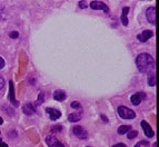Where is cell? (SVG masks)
Returning <instances> with one entry per match:
<instances>
[{
    "mask_svg": "<svg viewBox=\"0 0 159 147\" xmlns=\"http://www.w3.org/2000/svg\"><path fill=\"white\" fill-rule=\"evenodd\" d=\"M101 118H102V120H104L105 123H108V119H107V117L105 116V115H101Z\"/></svg>",
    "mask_w": 159,
    "mask_h": 147,
    "instance_id": "83f0119b",
    "label": "cell"
},
{
    "mask_svg": "<svg viewBox=\"0 0 159 147\" xmlns=\"http://www.w3.org/2000/svg\"><path fill=\"white\" fill-rule=\"evenodd\" d=\"M141 127L142 129H144V133H145V135L147 137H152L154 135H155V133H154V130H152V128L150 127V125H149L147 122H145V120H142L141 122Z\"/></svg>",
    "mask_w": 159,
    "mask_h": 147,
    "instance_id": "30bf717a",
    "label": "cell"
},
{
    "mask_svg": "<svg viewBox=\"0 0 159 147\" xmlns=\"http://www.w3.org/2000/svg\"><path fill=\"white\" fill-rule=\"evenodd\" d=\"M148 84L149 86H155L156 85V75L154 72H148Z\"/></svg>",
    "mask_w": 159,
    "mask_h": 147,
    "instance_id": "2e32d148",
    "label": "cell"
},
{
    "mask_svg": "<svg viewBox=\"0 0 159 147\" xmlns=\"http://www.w3.org/2000/svg\"><path fill=\"white\" fill-rule=\"evenodd\" d=\"M146 98V94L144 92H138V94H135V95H132L130 97V102H131L132 105H139V104L141 103V100H144Z\"/></svg>",
    "mask_w": 159,
    "mask_h": 147,
    "instance_id": "8992f818",
    "label": "cell"
},
{
    "mask_svg": "<svg viewBox=\"0 0 159 147\" xmlns=\"http://www.w3.org/2000/svg\"><path fill=\"white\" fill-rule=\"evenodd\" d=\"M9 97H10L11 104H12L15 107L19 106V103L16 100V97H15V89H14V82H12V80L9 82Z\"/></svg>",
    "mask_w": 159,
    "mask_h": 147,
    "instance_id": "ba28073f",
    "label": "cell"
},
{
    "mask_svg": "<svg viewBox=\"0 0 159 147\" xmlns=\"http://www.w3.org/2000/svg\"><path fill=\"white\" fill-rule=\"evenodd\" d=\"M112 147H126L124 143H119V144H116V145H112Z\"/></svg>",
    "mask_w": 159,
    "mask_h": 147,
    "instance_id": "484cf974",
    "label": "cell"
},
{
    "mask_svg": "<svg viewBox=\"0 0 159 147\" xmlns=\"http://www.w3.org/2000/svg\"><path fill=\"white\" fill-rule=\"evenodd\" d=\"M9 36H10V38H12V39H16V38L19 37V34H18L17 31H12V32L9 34Z\"/></svg>",
    "mask_w": 159,
    "mask_h": 147,
    "instance_id": "7402d4cb",
    "label": "cell"
},
{
    "mask_svg": "<svg viewBox=\"0 0 159 147\" xmlns=\"http://www.w3.org/2000/svg\"><path fill=\"white\" fill-rule=\"evenodd\" d=\"M135 147H140V143H139V144H136Z\"/></svg>",
    "mask_w": 159,
    "mask_h": 147,
    "instance_id": "4dcf8cb0",
    "label": "cell"
},
{
    "mask_svg": "<svg viewBox=\"0 0 159 147\" xmlns=\"http://www.w3.org/2000/svg\"><path fill=\"white\" fill-rule=\"evenodd\" d=\"M152 36H154V32H152L151 30H145V31H142L140 35H138L137 38H138L139 41H141V42H146V41L148 40L149 38H151Z\"/></svg>",
    "mask_w": 159,
    "mask_h": 147,
    "instance_id": "8fae6325",
    "label": "cell"
},
{
    "mask_svg": "<svg viewBox=\"0 0 159 147\" xmlns=\"http://www.w3.org/2000/svg\"><path fill=\"white\" fill-rule=\"evenodd\" d=\"M73 132L75 134V136H77L80 139H86L88 137V133L81 126H75L73 128Z\"/></svg>",
    "mask_w": 159,
    "mask_h": 147,
    "instance_id": "5b68a950",
    "label": "cell"
},
{
    "mask_svg": "<svg viewBox=\"0 0 159 147\" xmlns=\"http://www.w3.org/2000/svg\"><path fill=\"white\" fill-rule=\"evenodd\" d=\"M61 129H62V127L60 126V125H57V126H52V130H54V132H56V130H57V132H60Z\"/></svg>",
    "mask_w": 159,
    "mask_h": 147,
    "instance_id": "cb8c5ba5",
    "label": "cell"
},
{
    "mask_svg": "<svg viewBox=\"0 0 159 147\" xmlns=\"http://www.w3.org/2000/svg\"><path fill=\"white\" fill-rule=\"evenodd\" d=\"M81 117H83V109H80L79 113L70 114L69 116H68V119H69V122H71V123H75V122H79V120L81 119Z\"/></svg>",
    "mask_w": 159,
    "mask_h": 147,
    "instance_id": "5bb4252c",
    "label": "cell"
},
{
    "mask_svg": "<svg viewBox=\"0 0 159 147\" xmlns=\"http://www.w3.org/2000/svg\"><path fill=\"white\" fill-rule=\"evenodd\" d=\"M70 106L73 107V108H77V109H81V106H80L79 103H77V102H73Z\"/></svg>",
    "mask_w": 159,
    "mask_h": 147,
    "instance_id": "44dd1931",
    "label": "cell"
},
{
    "mask_svg": "<svg viewBox=\"0 0 159 147\" xmlns=\"http://www.w3.org/2000/svg\"><path fill=\"white\" fill-rule=\"evenodd\" d=\"M5 87V79L2 76H0V90Z\"/></svg>",
    "mask_w": 159,
    "mask_h": 147,
    "instance_id": "603a6c76",
    "label": "cell"
},
{
    "mask_svg": "<svg viewBox=\"0 0 159 147\" xmlns=\"http://www.w3.org/2000/svg\"><path fill=\"white\" fill-rule=\"evenodd\" d=\"M136 136H138V132L137 130H131V132H128V138L129 139H132V138H135Z\"/></svg>",
    "mask_w": 159,
    "mask_h": 147,
    "instance_id": "d6986e66",
    "label": "cell"
},
{
    "mask_svg": "<svg viewBox=\"0 0 159 147\" xmlns=\"http://www.w3.org/2000/svg\"><path fill=\"white\" fill-rule=\"evenodd\" d=\"M0 143H1V139H0Z\"/></svg>",
    "mask_w": 159,
    "mask_h": 147,
    "instance_id": "1f68e13d",
    "label": "cell"
},
{
    "mask_svg": "<svg viewBox=\"0 0 159 147\" xmlns=\"http://www.w3.org/2000/svg\"><path fill=\"white\" fill-rule=\"evenodd\" d=\"M2 108H5V109H2V110H5V112H7L8 114H9V116H14L15 115V113H12V112H10V107L9 106H7V105H4V107Z\"/></svg>",
    "mask_w": 159,
    "mask_h": 147,
    "instance_id": "ffe728a7",
    "label": "cell"
},
{
    "mask_svg": "<svg viewBox=\"0 0 159 147\" xmlns=\"http://www.w3.org/2000/svg\"><path fill=\"white\" fill-rule=\"evenodd\" d=\"M44 92H40L38 96V99H37V102H36V105L37 106H39V105H41L42 103H44Z\"/></svg>",
    "mask_w": 159,
    "mask_h": 147,
    "instance_id": "ac0fdd59",
    "label": "cell"
},
{
    "mask_svg": "<svg viewBox=\"0 0 159 147\" xmlns=\"http://www.w3.org/2000/svg\"><path fill=\"white\" fill-rule=\"evenodd\" d=\"M79 7L80 8H87V2L86 1H79Z\"/></svg>",
    "mask_w": 159,
    "mask_h": 147,
    "instance_id": "d4e9b609",
    "label": "cell"
},
{
    "mask_svg": "<svg viewBox=\"0 0 159 147\" xmlns=\"http://www.w3.org/2000/svg\"><path fill=\"white\" fill-rule=\"evenodd\" d=\"M54 99L57 102H63L66 99V92L63 90H56L54 92Z\"/></svg>",
    "mask_w": 159,
    "mask_h": 147,
    "instance_id": "4fadbf2b",
    "label": "cell"
},
{
    "mask_svg": "<svg viewBox=\"0 0 159 147\" xmlns=\"http://www.w3.org/2000/svg\"><path fill=\"white\" fill-rule=\"evenodd\" d=\"M130 128H131V126H128V125H122V126H120L119 128H118L117 132H118L119 135H124V134L130 132Z\"/></svg>",
    "mask_w": 159,
    "mask_h": 147,
    "instance_id": "e0dca14e",
    "label": "cell"
},
{
    "mask_svg": "<svg viewBox=\"0 0 159 147\" xmlns=\"http://www.w3.org/2000/svg\"><path fill=\"white\" fill-rule=\"evenodd\" d=\"M46 112H47V114L49 115V118L51 120L58 119L61 116V113L58 109H55V108H46Z\"/></svg>",
    "mask_w": 159,
    "mask_h": 147,
    "instance_id": "9c48e42d",
    "label": "cell"
},
{
    "mask_svg": "<svg viewBox=\"0 0 159 147\" xmlns=\"http://www.w3.org/2000/svg\"><path fill=\"white\" fill-rule=\"evenodd\" d=\"M90 7L95 9V10H104L106 14L109 12V8L106 4L101 2V1H91L90 2Z\"/></svg>",
    "mask_w": 159,
    "mask_h": 147,
    "instance_id": "277c9868",
    "label": "cell"
},
{
    "mask_svg": "<svg viewBox=\"0 0 159 147\" xmlns=\"http://www.w3.org/2000/svg\"><path fill=\"white\" fill-rule=\"evenodd\" d=\"M22 112H24L27 116H30V115H32V114L36 113V108L31 103H27L22 106Z\"/></svg>",
    "mask_w": 159,
    "mask_h": 147,
    "instance_id": "7c38bea8",
    "label": "cell"
},
{
    "mask_svg": "<svg viewBox=\"0 0 159 147\" xmlns=\"http://www.w3.org/2000/svg\"><path fill=\"white\" fill-rule=\"evenodd\" d=\"M46 143L49 147H65V145L54 135H49L46 137Z\"/></svg>",
    "mask_w": 159,
    "mask_h": 147,
    "instance_id": "3957f363",
    "label": "cell"
},
{
    "mask_svg": "<svg viewBox=\"0 0 159 147\" xmlns=\"http://www.w3.org/2000/svg\"><path fill=\"white\" fill-rule=\"evenodd\" d=\"M87 147H89V146H87Z\"/></svg>",
    "mask_w": 159,
    "mask_h": 147,
    "instance_id": "d6a6232c",
    "label": "cell"
},
{
    "mask_svg": "<svg viewBox=\"0 0 159 147\" xmlns=\"http://www.w3.org/2000/svg\"><path fill=\"white\" fill-rule=\"evenodd\" d=\"M4 66H5V60L1 58V57H0V69L4 68Z\"/></svg>",
    "mask_w": 159,
    "mask_h": 147,
    "instance_id": "4316f807",
    "label": "cell"
},
{
    "mask_svg": "<svg viewBox=\"0 0 159 147\" xmlns=\"http://www.w3.org/2000/svg\"><path fill=\"white\" fill-rule=\"evenodd\" d=\"M146 17L150 24L155 25L156 22V9L155 7H149L146 11Z\"/></svg>",
    "mask_w": 159,
    "mask_h": 147,
    "instance_id": "52a82bcc",
    "label": "cell"
},
{
    "mask_svg": "<svg viewBox=\"0 0 159 147\" xmlns=\"http://www.w3.org/2000/svg\"><path fill=\"white\" fill-rule=\"evenodd\" d=\"M4 123V119H2V118H1V117H0V125H1V124Z\"/></svg>",
    "mask_w": 159,
    "mask_h": 147,
    "instance_id": "f546056e",
    "label": "cell"
},
{
    "mask_svg": "<svg viewBox=\"0 0 159 147\" xmlns=\"http://www.w3.org/2000/svg\"><path fill=\"white\" fill-rule=\"evenodd\" d=\"M0 147H8V145L6 143H4V142H1L0 143Z\"/></svg>",
    "mask_w": 159,
    "mask_h": 147,
    "instance_id": "f1b7e54d",
    "label": "cell"
},
{
    "mask_svg": "<svg viewBox=\"0 0 159 147\" xmlns=\"http://www.w3.org/2000/svg\"><path fill=\"white\" fill-rule=\"evenodd\" d=\"M136 65H137V68L140 72H145V74H148L150 72H154V68H155V59L152 58L151 55L149 54H140V55L137 57L136 59Z\"/></svg>",
    "mask_w": 159,
    "mask_h": 147,
    "instance_id": "6da1fadb",
    "label": "cell"
},
{
    "mask_svg": "<svg viewBox=\"0 0 159 147\" xmlns=\"http://www.w3.org/2000/svg\"><path fill=\"white\" fill-rule=\"evenodd\" d=\"M128 12H129L128 7H125L124 9H122V15H121V17H120V20L124 26H127V25H128V18H127Z\"/></svg>",
    "mask_w": 159,
    "mask_h": 147,
    "instance_id": "9a60e30c",
    "label": "cell"
},
{
    "mask_svg": "<svg viewBox=\"0 0 159 147\" xmlns=\"http://www.w3.org/2000/svg\"><path fill=\"white\" fill-rule=\"evenodd\" d=\"M118 114L122 119H134L136 117L135 112L132 109H129L128 107L119 106L118 107Z\"/></svg>",
    "mask_w": 159,
    "mask_h": 147,
    "instance_id": "7a4b0ae2",
    "label": "cell"
}]
</instances>
